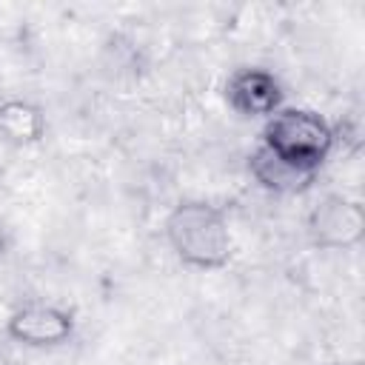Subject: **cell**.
Listing matches in <instances>:
<instances>
[{
  "mask_svg": "<svg viewBox=\"0 0 365 365\" xmlns=\"http://www.w3.org/2000/svg\"><path fill=\"white\" fill-rule=\"evenodd\" d=\"M165 240L174 257L197 271H220L234 254L225 211L205 200L177 202L165 217Z\"/></svg>",
  "mask_w": 365,
  "mask_h": 365,
  "instance_id": "obj_1",
  "label": "cell"
},
{
  "mask_svg": "<svg viewBox=\"0 0 365 365\" xmlns=\"http://www.w3.org/2000/svg\"><path fill=\"white\" fill-rule=\"evenodd\" d=\"M259 145L299 168L319 174L322 163L336 145V131L322 114L311 108L282 106L265 120Z\"/></svg>",
  "mask_w": 365,
  "mask_h": 365,
  "instance_id": "obj_2",
  "label": "cell"
},
{
  "mask_svg": "<svg viewBox=\"0 0 365 365\" xmlns=\"http://www.w3.org/2000/svg\"><path fill=\"white\" fill-rule=\"evenodd\" d=\"M305 231L319 251H351L365 237V208L359 200L331 191L308 211Z\"/></svg>",
  "mask_w": 365,
  "mask_h": 365,
  "instance_id": "obj_3",
  "label": "cell"
},
{
  "mask_svg": "<svg viewBox=\"0 0 365 365\" xmlns=\"http://www.w3.org/2000/svg\"><path fill=\"white\" fill-rule=\"evenodd\" d=\"M74 314L51 302H26L6 319V336L26 348H57L74 336Z\"/></svg>",
  "mask_w": 365,
  "mask_h": 365,
  "instance_id": "obj_4",
  "label": "cell"
},
{
  "mask_svg": "<svg viewBox=\"0 0 365 365\" xmlns=\"http://www.w3.org/2000/svg\"><path fill=\"white\" fill-rule=\"evenodd\" d=\"M282 83L274 71L259 66H242L225 80V103L240 117H271L282 108Z\"/></svg>",
  "mask_w": 365,
  "mask_h": 365,
  "instance_id": "obj_5",
  "label": "cell"
},
{
  "mask_svg": "<svg viewBox=\"0 0 365 365\" xmlns=\"http://www.w3.org/2000/svg\"><path fill=\"white\" fill-rule=\"evenodd\" d=\"M248 174L257 180L259 188L271 191V194H282V197H294V194H305L314 182H317V171L299 168L282 157H277L274 151H268L265 145H257L248 154Z\"/></svg>",
  "mask_w": 365,
  "mask_h": 365,
  "instance_id": "obj_6",
  "label": "cell"
},
{
  "mask_svg": "<svg viewBox=\"0 0 365 365\" xmlns=\"http://www.w3.org/2000/svg\"><path fill=\"white\" fill-rule=\"evenodd\" d=\"M0 137L11 145H34L46 137V114L29 100L0 103Z\"/></svg>",
  "mask_w": 365,
  "mask_h": 365,
  "instance_id": "obj_7",
  "label": "cell"
},
{
  "mask_svg": "<svg viewBox=\"0 0 365 365\" xmlns=\"http://www.w3.org/2000/svg\"><path fill=\"white\" fill-rule=\"evenodd\" d=\"M6 245H9V240H6V228H3V222H0V257L6 254Z\"/></svg>",
  "mask_w": 365,
  "mask_h": 365,
  "instance_id": "obj_8",
  "label": "cell"
}]
</instances>
